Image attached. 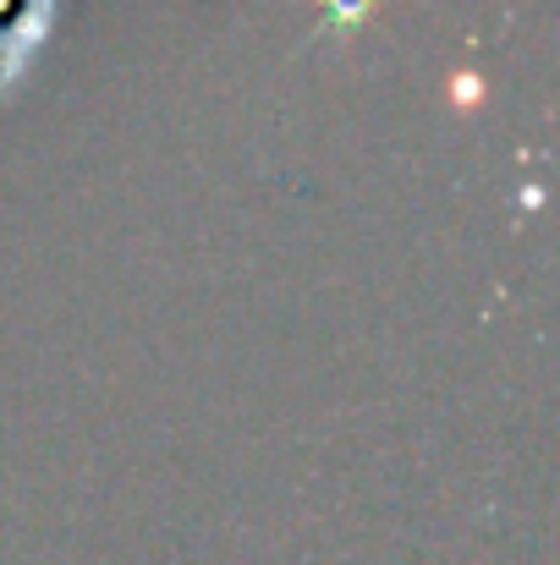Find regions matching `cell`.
I'll use <instances>...</instances> for the list:
<instances>
[{
  "mask_svg": "<svg viewBox=\"0 0 560 565\" xmlns=\"http://www.w3.org/2000/svg\"><path fill=\"white\" fill-rule=\"evenodd\" d=\"M373 6H379V0H319V28H314V39H352L373 17Z\"/></svg>",
  "mask_w": 560,
  "mask_h": 565,
  "instance_id": "obj_1",
  "label": "cell"
},
{
  "mask_svg": "<svg viewBox=\"0 0 560 565\" xmlns=\"http://www.w3.org/2000/svg\"><path fill=\"white\" fill-rule=\"evenodd\" d=\"M451 88H456V105H478V99H484V77H478V72H462Z\"/></svg>",
  "mask_w": 560,
  "mask_h": 565,
  "instance_id": "obj_2",
  "label": "cell"
}]
</instances>
